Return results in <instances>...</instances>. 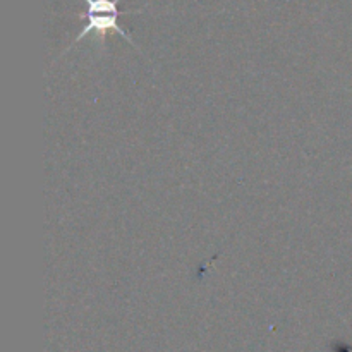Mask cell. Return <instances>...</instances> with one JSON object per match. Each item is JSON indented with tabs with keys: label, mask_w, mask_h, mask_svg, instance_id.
Returning <instances> with one entry per match:
<instances>
[{
	"label": "cell",
	"mask_w": 352,
	"mask_h": 352,
	"mask_svg": "<svg viewBox=\"0 0 352 352\" xmlns=\"http://www.w3.org/2000/svg\"><path fill=\"white\" fill-rule=\"evenodd\" d=\"M86 2V24L81 31H79L78 36L74 38L69 48L74 47L76 43H79L81 40H85L88 34H96L100 40V43L103 45L105 41L107 33H119L127 43L133 45L136 50L141 52L140 45L134 43L133 36L124 30L122 26L119 24V16H120V10L117 7V3L120 0H85ZM67 48V52H69Z\"/></svg>",
	"instance_id": "cell-1"
}]
</instances>
